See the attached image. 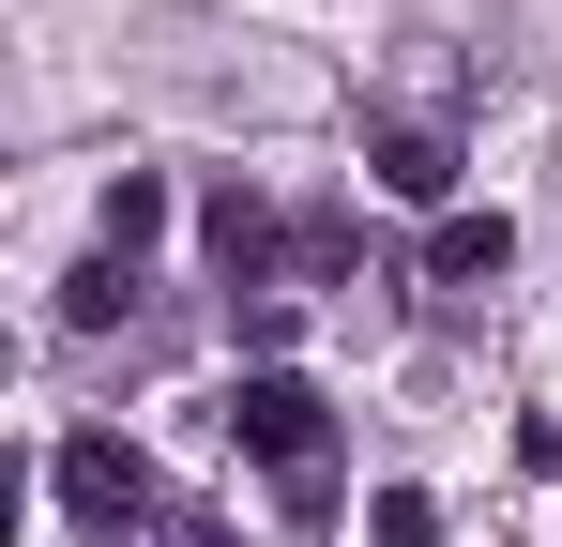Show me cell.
Here are the masks:
<instances>
[{"mask_svg":"<svg viewBox=\"0 0 562 547\" xmlns=\"http://www.w3.org/2000/svg\"><path fill=\"white\" fill-rule=\"evenodd\" d=\"M228 442L274 471L289 502H335V411H319V380H289V365H259V380H228V411H213Z\"/></svg>","mask_w":562,"mask_h":547,"instance_id":"cell-1","label":"cell"},{"mask_svg":"<svg viewBox=\"0 0 562 547\" xmlns=\"http://www.w3.org/2000/svg\"><path fill=\"white\" fill-rule=\"evenodd\" d=\"M61 502H77V533H106V547L168 517V487H153V456H137V442H106V426H92V442H61Z\"/></svg>","mask_w":562,"mask_h":547,"instance_id":"cell-2","label":"cell"},{"mask_svg":"<svg viewBox=\"0 0 562 547\" xmlns=\"http://www.w3.org/2000/svg\"><path fill=\"white\" fill-rule=\"evenodd\" d=\"M502 259H517V228H502V213H441L426 289H441V304H471V289H502Z\"/></svg>","mask_w":562,"mask_h":547,"instance_id":"cell-3","label":"cell"},{"mask_svg":"<svg viewBox=\"0 0 562 547\" xmlns=\"http://www.w3.org/2000/svg\"><path fill=\"white\" fill-rule=\"evenodd\" d=\"M366 168H380V198H441L457 182V137L441 122H366Z\"/></svg>","mask_w":562,"mask_h":547,"instance_id":"cell-4","label":"cell"},{"mask_svg":"<svg viewBox=\"0 0 562 547\" xmlns=\"http://www.w3.org/2000/svg\"><path fill=\"white\" fill-rule=\"evenodd\" d=\"M106 320H137V259L122 244H92V259L61 274V335H106Z\"/></svg>","mask_w":562,"mask_h":547,"instance_id":"cell-5","label":"cell"},{"mask_svg":"<svg viewBox=\"0 0 562 547\" xmlns=\"http://www.w3.org/2000/svg\"><path fill=\"white\" fill-rule=\"evenodd\" d=\"M366 547H441V502H426V487H380V502H366Z\"/></svg>","mask_w":562,"mask_h":547,"instance_id":"cell-6","label":"cell"},{"mask_svg":"<svg viewBox=\"0 0 562 547\" xmlns=\"http://www.w3.org/2000/svg\"><path fill=\"white\" fill-rule=\"evenodd\" d=\"M153 228H168V182H137V168H122V182H106V244H122V259H137V244H153Z\"/></svg>","mask_w":562,"mask_h":547,"instance_id":"cell-7","label":"cell"},{"mask_svg":"<svg viewBox=\"0 0 562 547\" xmlns=\"http://www.w3.org/2000/svg\"><path fill=\"white\" fill-rule=\"evenodd\" d=\"M153 547H228V517H198V502H168V517H153Z\"/></svg>","mask_w":562,"mask_h":547,"instance_id":"cell-8","label":"cell"}]
</instances>
